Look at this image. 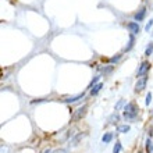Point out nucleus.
Segmentation results:
<instances>
[{
	"label": "nucleus",
	"mask_w": 153,
	"mask_h": 153,
	"mask_svg": "<svg viewBox=\"0 0 153 153\" xmlns=\"http://www.w3.org/2000/svg\"><path fill=\"white\" fill-rule=\"evenodd\" d=\"M124 106H125V100H124V99H120V100L116 103V106H114V111H118L121 107L124 109Z\"/></svg>",
	"instance_id": "19"
},
{
	"label": "nucleus",
	"mask_w": 153,
	"mask_h": 153,
	"mask_svg": "<svg viewBox=\"0 0 153 153\" xmlns=\"http://www.w3.org/2000/svg\"><path fill=\"white\" fill-rule=\"evenodd\" d=\"M152 54H153V42H149V45H148L145 49V56L149 57V56H152Z\"/></svg>",
	"instance_id": "17"
},
{
	"label": "nucleus",
	"mask_w": 153,
	"mask_h": 153,
	"mask_svg": "<svg viewBox=\"0 0 153 153\" xmlns=\"http://www.w3.org/2000/svg\"><path fill=\"white\" fill-rule=\"evenodd\" d=\"M53 153H70V149H67V148H60V149L53 150Z\"/></svg>",
	"instance_id": "22"
},
{
	"label": "nucleus",
	"mask_w": 153,
	"mask_h": 153,
	"mask_svg": "<svg viewBox=\"0 0 153 153\" xmlns=\"http://www.w3.org/2000/svg\"><path fill=\"white\" fill-rule=\"evenodd\" d=\"M113 138H114V134L113 132H105L103 134V137H102V142L103 143H110V142L113 141Z\"/></svg>",
	"instance_id": "13"
},
{
	"label": "nucleus",
	"mask_w": 153,
	"mask_h": 153,
	"mask_svg": "<svg viewBox=\"0 0 153 153\" xmlns=\"http://www.w3.org/2000/svg\"><path fill=\"white\" fill-rule=\"evenodd\" d=\"M86 111H88V105H84L82 107H78V109L74 111L73 116H71V123H76V121L82 120V118L86 116Z\"/></svg>",
	"instance_id": "2"
},
{
	"label": "nucleus",
	"mask_w": 153,
	"mask_h": 153,
	"mask_svg": "<svg viewBox=\"0 0 153 153\" xmlns=\"http://www.w3.org/2000/svg\"><path fill=\"white\" fill-rule=\"evenodd\" d=\"M131 131V127H129V124H118L117 125V132H120V134H127Z\"/></svg>",
	"instance_id": "11"
},
{
	"label": "nucleus",
	"mask_w": 153,
	"mask_h": 153,
	"mask_svg": "<svg viewBox=\"0 0 153 153\" xmlns=\"http://www.w3.org/2000/svg\"><path fill=\"white\" fill-rule=\"evenodd\" d=\"M121 120V116L117 111H114V113H111L109 116V118H107V124H110V125H116V124H118V121Z\"/></svg>",
	"instance_id": "8"
},
{
	"label": "nucleus",
	"mask_w": 153,
	"mask_h": 153,
	"mask_svg": "<svg viewBox=\"0 0 153 153\" xmlns=\"http://www.w3.org/2000/svg\"><path fill=\"white\" fill-rule=\"evenodd\" d=\"M152 100H153V95L150 92H148V93H146V97H145V105L149 106L150 103H152Z\"/></svg>",
	"instance_id": "21"
},
{
	"label": "nucleus",
	"mask_w": 153,
	"mask_h": 153,
	"mask_svg": "<svg viewBox=\"0 0 153 153\" xmlns=\"http://www.w3.org/2000/svg\"><path fill=\"white\" fill-rule=\"evenodd\" d=\"M145 148H146V153H153V141L152 138H148L145 142Z\"/></svg>",
	"instance_id": "14"
},
{
	"label": "nucleus",
	"mask_w": 153,
	"mask_h": 153,
	"mask_svg": "<svg viewBox=\"0 0 153 153\" xmlns=\"http://www.w3.org/2000/svg\"><path fill=\"white\" fill-rule=\"evenodd\" d=\"M102 88H103V84H102V82H99V84H96L92 89H91V91H89V95H91L92 97H93V96H96L97 93H99V92L102 91Z\"/></svg>",
	"instance_id": "12"
},
{
	"label": "nucleus",
	"mask_w": 153,
	"mask_h": 153,
	"mask_svg": "<svg viewBox=\"0 0 153 153\" xmlns=\"http://www.w3.org/2000/svg\"><path fill=\"white\" fill-rule=\"evenodd\" d=\"M148 78H149L148 75L141 76V78H138L137 84H135V92L139 93V92H142V91H145L146 85H148Z\"/></svg>",
	"instance_id": "4"
},
{
	"label": "nucleus",
	"mask_w": 153,
	"mask_h": 153,
	"mask_svg": "<svg viewBox=\"0 0 153 153\" xmlns=\"http://www.w3.org/2000/svg\"><path fill=\"white\" fill-rule=\"evenodd\" d=\"M134 45H135V35H134V33H129L128 35V43L125 45L124 52H129V50L134 48Z\"/></svg>",
	"instance_id": "10"
},
{
	"label": "nucleus",
	"mask_w": 153,
	"mask_h": 153,
	"mask_svg": "<svg viewBox=\"0 0 153 153\" xmlns=\"http://www.w3.org/2000/svg\"><path fill=\"white\" fill-rule=\"evenodd\" d=\"M121 150H123V145H121L120 141H117L113 146V153H120Z\"/></svg>",
	"instance_id": "20"
},
{
	"label": "nucleus",
	"mask_w": 153,
	"mask_h": 153,
	"mask_svg": "<svg viewBox=\"0 0 153 153\" xmlns=\"http://www.w3.org/2000/svg\"><path fill=\"white\" fill-rule=\"evenodd\" d=\"M85 97V92L82 93H78V95H73V96H68V97H64L63 102L67 103V105H74V103H78L81 99H84Z\"/></svg>",
	"instance_id": "5"
},
{
	"label": "nucleus",
	"mask_w": 153,
	"mask_h": 153,
	"mask_svg": "<svg viewBox=\"0 0 153 153\" xmlns=\"http://www.w3.org/2000/svg\"><path fill=\"white\" fill-rule=\"evenodd\" d=\"M149 70H150V63L149 61H142L141 64H139V67H138V70H137V78H141V76L148 75Z\"/></svg>",
	"instance_id": "3"
},
{
	"label": "nucleus",
	"mask_w": 153,
	"mask_h": 153,
	"mask_svg": "<svg viewBox=\"0 0 153 153\" xmlns=\"http://www.w3.org/2000/svg\"><path fill=\"white\" fill-rule=\"evenodd\" d=\"M127 29L129 31V33H134V35H138V33L141 32L139 22H137V21H129V22H127Z\"/></svg>",
	"instance_id": "6"
},
{
	"label": "nucleus",
	"mask_w": 153,
	"mask_h": 153,
	"mask_svg": "<svg viewBox=\"0 0 153 153\" xmlns=\"http://www.w3.org/2000/svg\"><path fill=\"white\" fill-rule=\"evenodd\" d=\"M138 153H142V150H139V152H138Z\"/></svg>",
	"instance_id": "25"
},
{
	"label": "nucleus",
	"mask_w": 153,
	"mask_h": 153,
	"mask_svg": "<svg viewBox=\"0 0 153 153\" xmlns=\"http://www.w3.org/2000/svg\"><path fill=\"white\" fill-rule=\"evenodd\" d=\"M114 70V65H105V67H102L100 68V73H102V75H109L111 71Z\"/></svg>",
	"instance_id": "15"
},
{
	"label": "nucleus",
	"mask_w": 153,
	"mask_h": 153,
	"mask_svg": "<svg viewBox=\"0 0 153 153\" xmlns=\"http://www.w3.org/2000/svg\"><path fill=\"white\" fill-rule=\"evenodd\" d=\"M100 76H102V75H96V76H93V79L91 81V82H89V85H88V88H86V89H88V91H91V89H92L93 86H95V85L99 84V82H100Z\"/></svg>",
	"instance_id": "16"
},
{
	"label": "nucleus",
	"mask_w": 153,
	"mask_h": 153,
	"mask_svg": "<svg viewBox=\"0 0 153 153\" xmlns=\"http://www.w3.org/2000/svg\"><path fill=\"white\" fill-rule=\"evenodd\" d=\"M124 114H123V118L128 123H137L138 118V113H139V109L135 102H129L124 106Z\"/></svg>",
	"instance_id": "1"
},
{
	"label": "nucleus",
	"mask_w": 153,
	"mask_h": 153,
	"mask_svg": "<svg viewBox=\"0 0 153 153\" xmlns=\"http://www.w3.org/2000/svg\"><path fill=\"white\" fill-rule=\"evenodd\" d=\"M84 137H85L84 132H79V134H76V135H74V137H71V139H70V146H76Z\"/></svg>",
	"instance_id": "9"
},
{
	"label": "nucleus",
	"mask_w": 153,
	"mask_h": 153,
	"mask_svg": "<svg viewBox=\"0 0 153 153\" xmlns=\"http://www.w3.org/2000/svg\"><path fill=\"white\" fill-rule=\"evenodd\" d=\"M152 27H153V20H149V22L145 25V31H146V32H149Z\"/></svg>",
	"instance_id": "23"
},
{
	"label": "nucleus",
	"mask_w": 153,
	"mask_h": 153,
	"mask_svg": "<svg viewBox=\"0 0 153 153\" xmlns=\"http://www.w3.org/2000/svg\"><path fill=\"white\" fill-rule=\"evenodd\" d=\"M121 57H123V54H121V53H118V54H116V56L110 57L109 63H110V64H116V63H118V61L121 60Z\"/></svg>",
	"instance_id": "18"
},
{
	"label": "nucleus",
	"mask_w": 153,
	"mask_h": 153,
	"mask_svg": "<svg viewBox=\"0 0 153 153\" xmlns=\"http://www.w3.org/2000/svg\"><path fill=\"white\" fill-rule=\"evenodd\" d=\"M43 153H53V150H52V149H46Z\"/></svg>",
	"instance_id": "24"
},
{
	"label": "nucleus",
	"mask_w": 153,
	"mask_h": 153,
	"mask_svg": "<svg viewBox=\"0 0 153 153\" xmlns=\"http://www.w3.org/2000/svg\"><path fill=\"white\" fill-rule=\"evenodd\" d=\"M146 7H141L139 10H138L135 14H134V21H137V22H141V21H143V18L146 17Z\"/></svg>",
	"instance_id": "7"
}]
</instances>
